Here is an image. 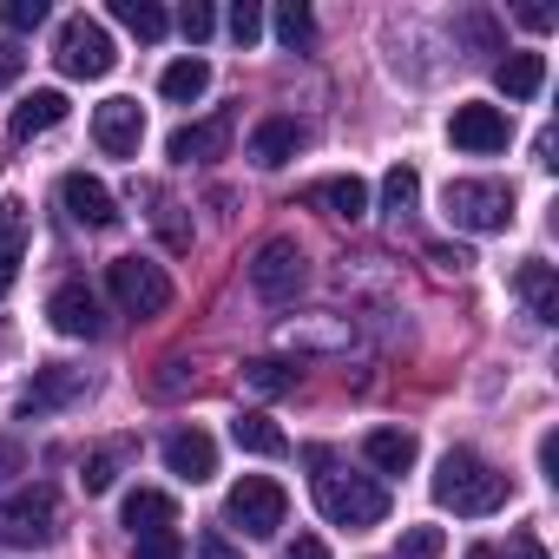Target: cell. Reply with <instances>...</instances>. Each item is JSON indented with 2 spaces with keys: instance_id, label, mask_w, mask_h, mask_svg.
Returning a JSON list of instances; mask_svg holds the SVG:
<instances>
[{
  "instance_id": "cell-40",
  "label": "cell",
  "mask_w": 559,
  "mask_h": 559,
  "mask_svg": "<svg viewBox=\"0 0 559 559\" xmlns=\"http://www.w3.org/2000/svg\"><path fill=\"white\" fill-rule=\"evenodd\" d=\"M428 263H441V270H467L474 250H461V243H428Z\"/></svg>"
},
{
  "instance_id": "cell-4",
  "label": "cell",
  "mask_w": 559,
  "mask_h": 559,
  "mask_svg": "<svg viewBox=\"0 0 559 559\" xmlns=\"http://www.w3.org/2000/svg\"><path fill=\"white\" fill-rule=\"evenodd\" d=\"M60 539V493L53 487H14L0 500V546H53Z\"/></svg>"
},
{
  "instance_id": "cell-17",
  "label": "cell",
  "mask_w": 559,
  "mask_h": 559,
  "mask_svg": "<svg viewBox=\"0 0 559 559\" xmlns=\"http://www.w3.org/2000/svg\"><path fill=\"white\" fill-rule=\"evenodd\" d=\"M60 119H67V93H60V86H40V93H27V99L14 106V126H8V132H14V145H27V139L53 132Z\"/></svg>"
},
{
  "instance_id": "cell-42",
  "label": "cell",
  "mask_w": 559,
  "mask_h": 559,
  "mask_svg": "<svg viewBox=\"0 0 559 559\" xmlns=\"http://www.w3.org/2000/svg\"><path fill=\"white\" fill-rule=\"evenodd\" d=\"M539 474L559 480V435H539Z\"/></svg>"
},
{
  "instance_id": "cell-37",
  "label": "cell",
  "mask_w": 559,
  "mask_h": 559,
  "mask_svg": "<svg viewBox=\"0 0 559 559\" xmlns=\"http://www.w3.org/2000/svg\"><path fill=\"white\" fill-rule=\"evenodd\" d=\"M14 474H27V448H21L14 435H0V487H8Z\"/></svg>"
},
{
  "instance_id": "cell-32",
  "label": "cell",
  "mask_w": 559,
  "mask_h": 559,
  "mask_svg": "<svg viewBox=\"0 0 559 559\" xmlns=\"http://www.w3.org/2000/svg\"><path fill=\"white\" fill-rule=\"evenodd\" d=\"M441 546H448L441 526H408V533L395 539V559H441Z\"/></svg>"
},
{
  "instance_id": "cell-2",
  "label": "cell",
  "mask_w": 559,
  "mask_h": 559,
  "mask_svg": "<svg viewBox=\"0 0 559 559\" xmlns=\"http://www.w3.org/2000/svg\"><path fill=\"white\" fill-rule=\"evenodd\" d=\"M310 467H323V474H317V507H323V520H330V526L362 533V526H382V520H389V487H382L376 474L330 467V454H323V448H310Z\"/></svg>"
},
{
  "instance_id": "cell-12",
  "label": "cell",
  "mask_w": 559,
  "mask_h": 559,
  "mask_svg": "<svg viewBox=\"0 0 559 559\" xmlns=\"http://www.w3.org/2000/svg\"><path fill=\"white\" fill-rule=\"evenodd\" d=\"M47 317H53V330H60V336H86V343H93V336H106V310H99V297L80 284V276L47 297Z\"/></svg>"
},
{
  "instance_id": "cell-10",
  "label": "cell",
  "mask_w": 559,
  "mask_h": 559,
  "mask_svg": "<svg viewBox=\"0 0 559 559\" xmlns=\"http://www.w3.org/2000/svg\"><path fill=\"white\" fill-rule=\"evenodd\" d=\"M86 395V369H73V362H47L40 376H34V389L14 402V415L21 421H34V415H53V408H73Z\"/></svg>"
},
{
  "instance_id": "cell-13",
  "label": "cell",
  "mask_w": 559,
  "mask_h": 559,
  "mask_svg": "<svg viewBox=\"0 0 559 559\" xmlns=\"http://www.w3.org/2000/svg\"><path fill=\"white\" fill-rule=\"evenodd\" d=\"M60 204H67V217L86 224V230H112V224H119V204H112V191H106L93 171H67V178H60Z\"/></svg>"
},
{
  "instance_id": "cell-3",
  "label": "cell",
  "mask_w": 559,
  "mask_h": 559,
  "mask_svg": "<svg viewBox=\"0 0 559 559\" xmlns=\"http://www.w3.org/2000/svg\"><path fill=\"white\" fill-rule=\"evenodd\" d=\"M441 211H448L461 230L493 237V230L513 224V185H500V178H454V185L441 191Z\"/></svg>"
},
{
  "instance_id": "cell-23",
  "label": "cell",
  "mask_w": 559,
  "mask_h": 559,
  "mask_svg": "<svg viewBox=\"0 0 559 559\" xmlns=\"http://www.w3.org/2000/svg\"><path fill=\"white\" fill-rule=\"evenodd\" d=\"M230 441H237L243 454H263V461H276V454H290V435L276 428L270 415H237V421H230Z\"/></svg>"
},
{
  "instance_id": "cell-38",
  "label": "cell",
  "mask_w": 559,
  "mask_h": 559,
  "mask_svg": "<svg viewBox=\"0 0 559 559\" xmlns=\"http://www.w3.org/2000/svg\"><path fill=\"white\" fill-rule=\"evenodd\" d=\"M21 73H27V53H21L14 40H0V93H8V86H14Z\"/></svg>"
},
{
  "instance_id": "cell-16",
  "label": "cell",
  "mask_w": 559,
  "mask_h": 559,
  "mask_svg": "<svg viewBox=\"0 0 559 559\" xmlns=\"http://www.w3.org/2000/svg\"><path fill=\"white\" fill-rule=\"evenodd\" d=\"M297 152H304V126H297V119H284V112L257 119V132H250V165L276 171V165H290Z\"/></svg>"
},
{
  "instance_id": "cell-31",
  "label": "cell",
  "mask_w": 559,
  "mask_h": 559,
  "mask_svg": "<svg viewBox=\"0 0 559 559\" xmlns=\"http://www.w3.org/2000/svg\"><path fill=\"white\" fill-rule=\"evenodd\" d=\"M284 343H290V349H343L349 336H343V323H290Z\"/></svg>"
},
{
  "instance_id": "cell-19",
  "label": "cell",
  "mask_w": 559,
  "mask_h": 559,
  "mask_svg": "<svg viewBox=\"0 0 559 559\" xmlns=\"http://www.w3.org/2000/svg\"><path fill=\"white\" fill-rule=\"evenodd\" d=\"M21 257H27V204L21 198H0V297L14 290Z\"/></svg>"
},
{
  "instance_id": "cell-9",
  "label": "cell",
  "mask_w": 559,
  "mask_h": 559,
  "mask_svg": "<svg viewBox=\"0 0 559 559\" xmlns=\"http://www.w3.org/2000/svg\"><path fill=\"white\" fill-rule=\"evenodd\" d=\"M448 139L461 145V152H507V139H513V126H507V112L500 106H480V99H467V106H454V119H448Z\"/></svg>"
},
{
  "instance_id": "cell-1",
  "label": "cell",
  "mask_w": 559,
  "mask_h": 559,
  "mask_svg": "<svg viewBox=\"0 0 559 559\" xmlns=\"http://www.w3.org/2000/svg\"><path fill=\"white\" fill-rule=\"evenodd\" d=\"M435 500L461 520H487L507 507V474L493 461H480L474 448H448L441 467H435Z\"/></svg>"
},
{
  "instance_id": "cell-26",
  "label": "cell",
  "mask_w": 559,
  "mask_h": 559,
  "mask_svg": "<svg viewBox=\"0 0 559 559\" xmlns=\"http://www.w3.org/2000/svg\"><path fill=\"white\" fill-rule=\"evenodd\" d=\"M297 382H304V369L276 362V356H257V362H243V389H257V395H297Z\"/></svg>"
},
{
  "instance_id": "cell-36",
  "label": "cell",
  "mask_w": 559,
  "mask_h": 559,
  "mask_svg": "<svg viewBox=\"0 0 559 559\" xmlns=\"http://www.w3.org/2000/svg\"><path fill=\"white\" fill-rule=\"evenodd\" d=\"M178 27H185V40H211V27H217V14L204 8V0H191V8L178 14Z\"/></svg>"
},
{
  "instance_id": "cell-41",
  "label": "cell",
  "mask_w": 559,
  "mask_h": 559,
  "mask_svg": "<svg viewBox=\"0 0 559 559\" xmlns=\"http://www.w3.org/2000/svg\"><path fill=\"white\" fill-rule=\"evenodd\" d=\"M198 559H243L224 533H198Z\"/></svg>"
},
{
  "instance_id": "cell-22",
  "label": "cell",
  "mask_w": 559,
  "mask_h": 559,
  "mask_svg": "<svg viewBox=\"0 0 559 559\" xmlns=\"http://www.w3.org/2000/svg\"><path fill=\"white\" fill-rule=\"evenodd\" d=\"M513 290L526 297V310H533L539 323H559V284H552V263L526 257V263L513 270Z\"/></svg>"
},
{
  "instance_id": "cell-33",
  "label": "cell",
  "mask_w": 559,
  "mask_h": 559,
  "mask_svg": "<svg viewBox=\"0 0 559 559\" xmlns=\"http://www.w3.org/2000/svg\"><path fill=\"white\" fill-rule=\"evenodd\" d=\"M40 21H47V0H0V27L8 34H27Z\"/></svg>"
},
{
  "instance_id": "cell-11",
  "label": "cell",
  "mask_w": 559,
  "mask_h": 559,
  "mask_svg": "<svg viewBox=\"0 0 559 559\" xmlns=\"http://www.w3.org/2000/svg\"><path fill=\"white\" fill-rule=\"evenodd\" d=\"M93 139H99L106 158H139V145H145V112H139V99H106V106L93 112Z\"/></svg>"
},
{
  "instance_id": "cell-27",
  "label": "cell",
  "mask_w": 559,
  "mask_h": 559,
  "mask_svg": "<svg viewBox=\"0 0 559 559\" xmlns=\"http://www.w3.org/2000/svg\"><path fill=\"white\" fill-rule=\"evenodd\" d=\"M112 21L126 34H139V40H165V27H171L158 0H112Z\"/></svg>"
},
{
  "instance_id": "cell-43",
  "label": "cell",
  "mask_w": 559,
  "mask_h": 559,
  "mask_svg": "<svg viewBox=\"0 0 559 559\" xmlns=\"http://www.w3.org/2000/svg\"><path fill=\"white\" fill-rule=\"evenodd\" d=\"M520 27H533V34H546V27H552V8H520Z\"/></svg>"
},
{
  "instance_id": "cell-34",
  "label": "cell",
  "mask_w": 559,
  "mask_h": 559,
  "mask_svg": "<svg viewBox=\"0 0 559 559\" xmlns=\"http://www.w3.org/2000/svg\"><path fill=\"white\" fill-rule=\"evenodd\" d=\"M257 34H263V8H257V0H237V8H230V40L250 47Z\"/></svg>"
},
{
  "instance_id": "cell-15",
  "label": "cell",
  "mask_w": 559,
  "mask_h": 559,
  "mask_svg": "<svg viewBox=\"0 0 559 559\" xmlns=\"http://www.w3.org/2000/svg\"><path fill=\"white\" fill-rule=\"evenodd\" d=\"M165 467L198 487V480L217 474V441H211L204 428H171V435H165Z\"/></svg>"
},
{
  "instance_id": "cell-30",
  "label": "cell",
  "mask_w": 559,
  "mask_h": 559,
  "mask_svg": "<svg viewBox=\"0 0 559 559\" xmlns=\"http://www.w3.org/2000/svg\"><path fill=\"white\" fill-rule=\"evenodd\" d=\"M276 40H284V47H310V40H317V21H310V8H304V0H290V8H276Z\"/></svg>"
},
{
  "instance_id": "cell-29",
  "label": "cell",
  "mask_w": 559,
  "mask_h": 559,
  "mask_svg": "<svg viewBox=\"0 0 559 559\" xmlns=\"http://www.w3.org/2000/svg\"><path fill=\"white\" fill-rule=\"evenodd\" d=\"M415 198H421V178H415V165H395V171L382 178V204H389L395 217H408V211H415Z\"/></svg>"
},
{
  "instance_id": "cell-35",
  "label": "cell",
  "mask_w": 559,
  "mask_h": 559,
  "mask_svg": "<svg viewBox=\"0 0 559 559\" xmlns=\"http://www.w3.org/2000/svg\"><path fill=\"white\" fill-rule=\"evenodd\" d=\"M132 559H185V539L178 533H145V539H132Z\"/></svg>"
},
{
  "instance_id": "cell-14",
  "label": "cell",
  "mask_w": 559,
  "mask_h": 559,
  "mask_svg": "<svg viewBox=\"0 0 559 559\" xmlns=\"http://www.w3.org/2000/svg\"><path fill=\"white\" fill-rule=\"evenodd\" d=\"M230 132H237V119H230V112H211V119H198V126H178L165 152H171V165H211V158H224Z\"/></svg>"
},
{
  "instance_id": "cell-20",
  "label": "cell",
  "mask_w": 559,
  "mask_h": 559,
  "mask_svg": "<svg viewBox=\"0 0 559 559\" xmlns=\"http://www.w3.org/2000/svg\"><path fill=\"white\" fill-rule=\"evenodd\" d=\"M304 204H310V211H330V217H349V224H356V217L369 211V185H362V178H317V185L304 191Z\"/></svg>"
},
{
  "instance_id": "cell-28",
  "label": "cell",
  "mask_w": 559,
  "mask_h": 559,
  "mask_svg": "<svg viewBox=\"0 0 559 559\" xmlns=\"http://www.w3.org/2000/svg\"><path fill=\"white\" fill-rule=\"evenodd\" d=\"M126 454H132L126 441H112V448H99V454H86V474H80V480H86V493H106V487L119 480V467H126Z\"/></svg>"
},
{
  "instance_id": "cell-8",
  "label": "cell",
  "mask_w": 559,
  "mask_h": 559,
  "mask_svg": "<svg viewBox=\"0 0 559 559\" xmlns=\"http://www.w3.org/2000/svg\"><path fill=\"white\" fill-rule=\"evenodd\" d=\"M304 243L297 237H263L257 243V257H250V290L263 297V304H290L297 290H304Z\"/></svg>"
},
{
  "instance_id": "cell-25",
  "label": "cell",
  "mask_w": 559,
  "mask_h": 559,
  "mask_svg": "<svg viewBox=\"0 0 559 559\" xmlns=\"http://www.w3.org/2000/svg\"><path fill=\"white\" fill-rule=\"evenodd\" d=\"M158 93L178 99V106H191V99L211 93V67H204V60H171V67L158 73Z\"/></svg>"
},
{
  "instance_id": "cell-6",
  "label": "cell",
  "mask_w": 559,
  "mask_h": 559,
  "mask_svg": "<svg viewBox=\"0 0 559 559\" xmlns=\"http://www.w3.org/2000/svg\"><path fill=\"white\" fill-rule=\"evenodd\" d=\"M284 513H290V493L276 487L270 474H243V480L230 487V500H224V520H230L243 539H270L276 526H284Z\"/></svg>"
},
{
  "instance_id": "cell-18",
  "label": "cell",
  "mask_w": 559,
  "mask_h": 559,
  "mask_svg": "<svg viewBox=\"0 0 559 559\" xmlns=\"http://www.w3.org/2000/svg\"><path fill=\"white\" fill-rule=\"evenodd\" d=\"M126 526H132V539H145V533H178V500L158 493V487H132V493H126Z\"/></svg>"
},
{
  "instance_id": "cell-44",
  "label": "cell",
  "mask_w": 559,
  "mask_h": 559,
  "mask_svg": "<svg viewBox=\"0 0 559 559\" xmlns=\"http://www.w3.org/2000/svg\"><path fill=\"white\" fill-rule=\"evenodd\" d=\"M507 559H546V546H539V539H513V552H507Z\"/></svg>"
},
{
  "instance_id": "cell-5",
  "label": "cell",
  "mask_w": 559,
  "mask_h": 559,
  "mask_svg": "<svg viewBox=\"0 0 559 559\" xmlns=\"http://www.w3.org/2000/svg\"><path fill=\"white\" fill-rule=\"evenodd\" d=\"M106 290L126 317H165L171 310V276L152 263V257H119L106 263Z\"/></svg>"
},
{
  "instance_id": "cell-21",
  "label": "cell",
  "mask_w": 559,
  "mask_h": 559,
  "mask_svg": "<svg viewBox=\"0 0 559 559\" xmlns=\"http://www.w3.org/2000/svg\"><path fill=\"white\" fill-rule=\"evenodd\" d=\"M415 454H421V448H415L408 428H369V435H362V461H369L376 474H408Z\"/></svg>"
},
{
  "instance_id": "cell-39",
  "label": "cell",
  "mask_w": 559,
  "mask_h": 559,
  "mask_svg": "<svg viewBox=\"0 0 559 559\" xmlns=\"http://www.w3.org/2000/svg\"><path fill=\"white\" fill-rule=\"evenodd\" d=\"M276 559H330V546H323L317 533H297V539H290L284 552H276Z\"/></svg>"
},
{
  "instance_id": "cell-7",
  "label": "cell",
  "mask_w": 559,
  "mask_h": 559,
  "mask_svg": "<svg viewBox=\"0 0 559 559\" xmlns=\"http://www.w3.org/2000/svg\"><path fill=\"white\" fill-rule=\"evenodd\" d=\"M53 67H60L67 80H106V73L119 67V53H112V34H106L99 21H86V14L60 21V40H53Z\"/></svg>"
},
{
  "instance_id": "cell-24",
  "label": "cell",
  "mask_w": 559,
  "mask_h": 559,
  "mask_svg": "<svg viewBox=\"0 0 559 559\" xmlns=\"http://www.w3.org/2000/svg\"><path fill=\"white\" fill-rule=\"evenodd\" d=\"M493 80H500L507 99H533V93L546 86V53H507V60L493 67Z\"/></svg>"
}]
</instances>
